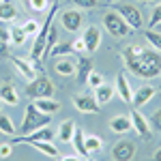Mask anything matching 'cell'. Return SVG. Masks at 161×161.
<instances>
[{"label":"cell","instance_id":"cell-1","mask_svg":"<svg viewBox=\"0 0 161 161\" xmlns=\"http://www.w3.org/2000/svg\"><path fill=\"white\" fill-rule=\"evenodd\" d=\"M123 60L125 67L137 77H157L161 73V52L157 50H144V47H137V45H127L123 50Z\"/></svg>","mask_w":161,"mask_h":161},{"label":"cell","instance_id":"cell-2","mask_svg":"<svg viewBox=\"0 0 161 161\" xmlns=\"http://www.w3.org/2000/svg\"><path fill=\"white\" fill-rule=\"evenodd\" d=\"M56 11H58V2H52V9L47 11V17H45V22L41 24L39 32L35 35V43H32V52H30V58H32V60H37V62L43 60V52H45V41H47L50 28H52V24H54Z\"/></svg>","mask_w":161,"mask_h":161},{"label":"cell","instance_id":"cell-3","mask_svg":"<svg viewBox=\"0 0 161 161\" xmlns=\"http://www.w3.org/2000/svg\"><path fill=\"white\" fill-rule=\"evenodd\" d=\"M47 125H50V114L39 112L32 103L26 108L24 123H22V133H24V136L32 133V131H37V129H41V127H47Z\"/></svg>","mask_w":161,"mask_h":161},{"label":"cell","instance_id":"cell-4","mask_svg":"<svg viewBox=\"0 0 161 161\" xmlns=\"http://www.w3.org/2000/svg\"><path fill=\"white\" fill-rule=\"evenodd\" d=\"M54 82H52L50 77H45V75H41V77H35L32 82H28V86H26V95L30 97V99H47V97H54Z\"/></svg>","mask_w":161,"mask_h":161},{"label":"cell","instance_id":"cell-5","mask_svg":"<svg viewBox=\"0 0 161 161\" xmlns=\"http://www.w3.org/2000/svg\"><path fill=\"white\" fill-rule=\"evenodd\" d=\"M103 26H105V30L110 32L112 37H116V39H123V37H129V35H131L129 24H127L114 9H110V11L103 15Z\"/></svg>","mask_w":161,"mask_h":161},{"label":"cell","instance_id":"cell-6","mask_svg":"<svg viewBox=\"0 0 161 161\" xmlns=\"http://www.w3.org/2000/svg\"><path fill=\"white\" fill-rule=\"evenodd\" d=\"M112 9L123 17L125 22L129 24L131 30H140L144 26V19H142V13L136 4H112Z\"/></svg>","mask_w":161,"mask_h":161},{"label":"cell","instance_id":"cell-7","mask_svg":"<svg viewBox=\"0 0 161 161\" xmlns=\"http://www.w3.org/2000/svg\"><path fill=\"white\" fill-rule=\"evenodd\" d=\"M60 24L64 30L77 32L82 28V24H84V17H82V13L77 11V9H67V11L60 13Z\"/></svg>","mask_w":161,"mask_h":161},{"label":"cell","instance_id":"cell-8","mask_svg":"<svg viewBox=\"0 0 161 161\" xmlns=\"http://www.w3.org/2000/svg\"><path fill=\"white\" fill-rule=\"evenodd\" d=\"M129 118H131V129H133L140 137L148 140L150 133H153V129H150V125H148V118H146L144 114H140V112H137V108H136V110H131Z\"/></svg>","mask_w":161,"mask_h":161},{"label":"cell","instance_id":"cell-9","mask_svg":"<svg viewBox=\"0 0 161 161\" xmlns=\"http://www.w3.org/2000/svg\"><path fill=\"white\" fill-rule=\"evenodd\" d=\"M73 105L80 112H84V114H99V110H101V105L97 103V99L90 97V95H75Z\"/></svg>","mask_w":161,"mask_h":161},{"label":"cell","instance_id":"cell-10","mask_svg":"<svg viewBox=\"0 0 161 161\" xmlns=\"http://www.w3.org/2000/svg\"><path fill=\"white\" fill-rule=\"evenodd\" d=\"M133 155H136V146H133V142H129V140H123V142L114 144V148H112L114 161H131Z\"/></svg>","mask_w":161,"mask_h":161},{"label":"cell","instance_id":"cell-11","mask_svg":"<svg viewBox=\"0 0 161 161\" xmlns=\"http://www.w3.org/2000/svg\"><path fill=\"white\" fill-rule=\"evenodd\" d=\"M82 41H84V47H86L88 54L90 52H97V47H99V43H101L99 26H88L86 30H84V35H82Z\"/></svg>","mask_w":161,"mask_h":161},{"label":"cell","instance_id":"cell-12","mask_svg":"<svg viewBox=\"0 0 161 161\" xmlns=\"http://www.w3.org/2000/svg\"><path fill=\"white\" fill-rule=\"evenodd\" d=\"M75 69H77V62L71 60L69 56H58L54 60V71L62 77H69V75H75Z\"/></svg>","mask_w":161,"mask_h":161},{"label":"cell","instance_id":"cell-13","mask_svg":"<svg viewBox=\"0 0 161 161\" xmlns=\"http://www.w3.org/2000/svg\"><path fill=\"white\" fill-rule=\"evenodd\" d=\"M114 88H116V92L120 95V99H123L125 103H131V101H133V90H131V84H129V80H127V75H125L123 71L116 75V84H114Z\"/></svg>","mask_w":161,"mask_h":161},{"label":"cell","instance_id":"cell-14","mask_svg":"<svg viewBox=\"0 0 161 161\" xmlns=\"http://www.w3.org/2000/svg\"><path fill=\"white\" fill-rule=\"evenodd\" d=\"M90 73H92V62H90V58L82 56V58L77 60V69H75L77 82H80V84H86V82H88V75H90Z\"/></svg>","mask_w":161,"mask_h":161},{"label":"cell","instance_id":"cell-15","mask_svg":"<svg viewBox=\"0 0 161 161\" xmlns=\"http://www.w3.org/2000/svg\"><path fill=\"white\" fill-rule=\"evenodd\" d=\"M153 97H155V88L153 86H140L136 92H133V101H131V103H133L136 108H140V105L148 103Z\"/></svg>","mask_w":161,"mask_h":161},{"label":"cell","instance_id":"cell-16","mask_svg":"<svg viewBox=\"0 0 161 161\" xmlns=\"http://www.w3.org/2000/svg\"><path fill=\"white\" fill-rule=\"evenodd\" d=\"M28 146H35L37 150H41L43 155H47V157H52V159L60 155L54 142H43V140H30V142H28Z\"/></svg>","mask_w":161,"mask_h":161},{"label":"cell","instance_id":"cell-17","mask_svg":"<svg viewBox=\"0 0 161 161\" xmlns=\"http://www.w3.org/2000/svg\"><path fill=\"white\" fill-rule=\"evenodd\" d=\"M114 92H116V88L103 82L101 86L95 88V99H97V103H99V105H103V103H110L112 97H114Z\"/></svg>","mask_w":161,"mask_h":161},{"label":"cell","instance_id":"cell-18","mask_svg":"<svg viewBox=\"0 0 161 161\" xmlns=\"http://www.w3.org/2000/svg\"><path fill=\"white\" fill-rule=\"evenodd\" d=\"M35 108H37L39 112H43V114H56V112L60 110V103L58 101H54L52 97H47V99H35V103H32Z\"/></svg>","mask_w":161,"mask_h":161},{"label":"cell","instance_id":"cell-19","mask_svg":"<svg viewBox=\"0 0 161 161\" xmlns=\"http://www.w3.org/2000/svg\"><path fill=\"white\" fill-rule=\"evenodd\" d=\"M110 129L114 133H127V131H131V118L129 116H114L110 120Z\"/></svg>","mask_w":161,"mask_h":161},{"label":"cell","instance_id":"cell-20","mask_svg":"<svg viewBox=\"0 0 161 161\" xmlns=\"http://www.w3.org/2000/svg\"><path fill=\"white\" fill-rule=\"evenodd\" d=\"M13 64L17 67V71L24 75L28 82H32V80H35V71H37V69L32 67V62L24 60V58H13Z\"/></svg>","mask_w":161,"mask_h":161},{"label":"cell","instance_id":"cell-21","mask_svg":"<svg viewBox=\"0 0 161 161\" xmlns=\"http://www.w3.org/2000/svg\"><path fill=\"white\" fill-rule=\"evenodd\" d=\"M73 133H75V123H73V120H64V123L60 125V129H58L56 137H58L60 142H64V144H69V142L73 140Z\"/></svg>","mask_w":161,"mask_h":161},{"label":"cell","instance_id":"cell-22","mask_svg":"<svg viewBox=\"0 0 161 161\" xmlns=\"http://www.w3.org/2000/svg\"><path fill=\"white\" fill-rule=\"evenodd\" d=\"M0 101L2 103H7V105H17V92H15V88L11 84H2L0 86Z\"/></svg>","mask_w":161,"mask_h":161},{"label":"cell","instance_id":"cell-23","mask_svg":"<svg viewBox=\"0 0 161 161\" xmlns=\"http://www.w3.org/2000/svg\"><path fill=\"white\" fill-rule=\"evenodd\" d=\"M26 7L35 13V15H41V13L50 11L52 0H26Z\"/></svg>","mask_w":161,"mask_h":161},{"label":"cell","instance_id":"cell-24","mask_svg":"<svg viewBox=\"0 0 161 161\" xmlns=\"http://www.w3.org/2000/svg\"><path fill=\"white\" fill-rule=\"evenodd\" d=\"M17 17V9L13 7L11 2H0V22H11Z\"/></svg>","mask_w":161,"mask_h":161},{"label":"cell","instance_id":"cell-25","mask_svg":"<svg viewBox=\"0 0 161 161\" xmlns=\"http://www.w3.org/2000/svg\"><path fill=\"white\" fill-rule=\"evenodd\" d=\"M71 144L75 146V150H77L80 155H88V150H86V140H84V131H82V129H77V127H75V133H73Z\"/></svg>","mask_w":161,"mask_h":161},{"label":"cell","instance_id":"cell-26","mask_svg":"<svg viewBox=\"0 0 161 161\" xmlns=\"http://www.w3.org/2000/svg\"><path fill=\"white\" fill-rule=\"evenodd\" d=\"M84 140H86V150H88V155L99 153V150L103 148V140H101L99 136H84Z\"/></svg>","mask_w":161,"mask_h":161},{"label":"cell","instance_id":"cell-27","mask_svg":"<svg viewBox=\"0 0 161 161\" xmlns=\"http://www.w3.org/2000/svg\"><path fill=\"white\" fill-rule=\"evenodd\" d=\"M56 43H58V35H56V28H54V24H52L50 28V35H47V41H45V52H43V60L47 58L52 54V50L56 47Z\"/></svg>","mask_w":161,"mask_h":161},{"label":"cell","instance_id":"cell-28","mask_svg":"<svg viewBox=\"0 0 161 161\" xmlns=\"http://www.w3.org/2000/svg\"><path fill=\"white\" fill-rule=\"evenodd\" d=\"M144 37H146V41L150 43V47H153V50L161 52V32H157V30L148 28V30L144 32Z\"/></svg>","mask_w":161,"mask_h":161},{"label":"cell","instance_id":"cell-29","mask_svg":"<svg viewBox=\"0 0 161 161\" xmlns=\"http://www.w3.org/2000/svg\"><path fill=\"white\" fill-rule=\"evenodd\" d=\"M26 39H28V35L24 32V28H22V26H17V28H13V30H11V41H13V45H17V47H19V45H24Z\"/></svg>","mask_w":161,"mask_h":161},{"label":"cell","instance_id":"cell-30","mask_svg":"<svg viewBox=\"0 0 161 161\" xmlns=\"http://www.w3.org/2000/svg\"><path fill=\"white\" fill-rule=\"evenodd\" d=\"M0 131H2V133H7V136H15L13 120L7 116V114H0Z\"/></svg>","mask_w":161,"mask_h":161},{"label":"cell","instance_id":"cell-31","mask_svg":"<svg viewBox=\"0 0 161 161\" xmlns=\"http://www.w3.org/2000/svg\"><path fill=\"white\" fill-rule=\"evenodd\" d=\"M73 52V47H71V43H60V45H56L54 50H52L50 56H69Z\"/></svg>","mask_w":161,"mask_h":161},{"label":"cell","instance_id":"cell-32","mask_svg":"<svg viewBox=\"0 0 161 161\" xmlns=\"http://www.w3.org/2000/svg\"><path fill=\"white\" fill-rule=\"evenodd\" d=\"M77 9H95L99 7V0H71Z\"/></svg>","mask_w":161,"mask_h":161},{"label":"cell","instance_id":"cell-33","mask_svg":"<svg viewBox=\"0 0 161 161\" xmlns=\"http://www.w3.org/2000/svg\"><path fill=\"white\" fill-rule=\"evenodd\" d=\"M22 28H24V32H26V35H37L41 26H39L37 19H28V22H26V24L22 26Z\"/></svg>","mask_w":161,"mask_h":161},{"label":"cell","instance_id":"cell-34","mask_svg":"<svg viewBox=\"0 0 161 161\" xmlns=\"http://www.w3.org/2000/svg\"><path fill=\"white\" fill-rule=\"evenodd\" d=\"M148 125H150V129H153V131H161V110L155 112V114L148 118Z\"/></svg>","mask_w":161,"mask_h":161},{"label":"cell","instance_id":"cell-35","mask_svg":"<svg viewBox=\"0 0 161 161\" xmlns=\"http://www.w3.org/2000/svg\"><path fill=\"white\" fill-rule=\"evenodd\" d=\"M159 24H161V4H157V7L153 9V15H150L148 26H150V28H155V26H159Z\"/></svg>","mask_w":161,"mask_h":161},{"label":"cell","instance_id":"cell-36","mask_svg":"<svg viewBox=\"0 0 161 161\" xmlns=\"http://www.w3.org/2000/svg\"><path fill=\"white\" fill-rule=\"evenodd\" d=\"M88 86H92V88H97V86H101L103 84V77H101L97 71H92V73L88 75V82H86Z\"/></svg>","mask_w":161,"mask_h":161},{"label":"cell","instance_id":"cell-37","mask_svg":"<svg viewBox=\"0 0 161 161\" xmlns=\"http://www.w3.org/2000/svg\"><path fill=\"white\" fill-rule=\"evenodd\" d=\"M11 148H13L11 142H4V144H0V157H2V159L11 157Z\"/></svg>","mask_w":161,"mask_h":161},{"label":"cell","instance_id":"cell-38","mask_svg":"<svg viewBox=\"0 0 161 161\" xmlns=\"http://www.w3.org/2000/svg\"><path fill=\"white\" fill-rule=\"evenodd\" d=\"M71 47H73V52H86V47H84V41H82V37L80 39H75V41H71Z\"/></svg>","mask_w":161,"mask_h":161},{"label":"cell","instance_id":"cell-39","mask_svg":"<svg viewBox=\"0 0 161 161\" xmlns=\"http://www.w3.org/2000/svg\"><path fill=\"white\" fill-rule=\"evenodd\" d=\"M9 41H11V30L0 26V43H9Z\"/></svg>","mask_w":161,"mask_h":161},{"label":"cell","instance_id":"cell-40","mask_svg":"<svg viewBox=\"0 0 161 161\" xmlns=\"http://www.w3.org/2000/svg\"><path fill=\"white\" fill-rule=\"evenodd\" d=\"M9 54V43H0V56H7Z\"/></svg>","mask_w":161,"mask_h":161},{"label":"cell","instance_id":"cell-41","mask_svg":"<svg viewBox=\"0 0 161 161\" xmlns=\"http://www.w3.org/2000/svg\"><path fill=\"white\" fill-rule=\"evenodd\" d=\"M153 161H161V148L157 150V153H155V155H153Z\"/></svg>","mask_w":161,"mask_h":161},{"label":"cell","instance_id":"cell-42","mask_svg":"<svg viewBox=\"0 0 161 161\" xmlns=\"http://www.w3.org/2000/svg\"><path fill=\"white\" fill-rule=\"evenodd\" d=\"M60 161H80V159H77V157H62Z\"/></svg>","mask_w":161,"mask_h":161},{"label":"cell","instance_id":"cell-43","mask_svg":"<svg viewBox=\"0 0 161 161\" xmlns=\"http://www.w3.org/2000/svg\"><path fill=\"white\" fill-rule=\"evenodd\" d=\"M86 161H95V159H92V157H88V159H86Z\"/></svg>","mask_w":161,"mask_h":161},{"label":"cell","instance_id":"cell-44","mask_svg":"<svg viewBox=\"0 0 161 161\" xmlns=\"http://www.w3.org/2000/svg\"><path fill=\"white\" fill-rule=\"evenodd\" d=\"M144 2H155V0H144Z\"/></svg>","mask_w":161,"mask_h":161},{"label":"cell","instance_id":"cell-45","mask_svg":"<svg viewBox=\"0 0 161 161\" xmlns=\"http://www.w3.org/2000/svg\"><path fill=\"white\" fill-rule=\"evenodd\" d=\"M0 110H2V101H0Z\"/></svg>","mask_w":161,"mask_h":161},{"label":"cell","instance_id":"cell-46","mask_svg":"<svg viewBox=\"0 0 161 161\" xmlns=\"http://www.w3.org/2000/svg\"><path fill=\"white\" fill-rule=\"evenodd\" d=\"M2 2H4V0H2Z\"/></svg>","mask_w":161,"mask_h":161},{"label":"cell","instance_id":"cell-47","mask_svg":"<svg viewBox=\"0 0 161 161\" xmlns=\"http://www.w3.org/2000/svg\"><path fill=\"white\" fill-rule=\"evenodd\" d=\"M159 26H161V24H159Z\"/></svg>","mask_w":161,"mask_h":161}]
</instances>
